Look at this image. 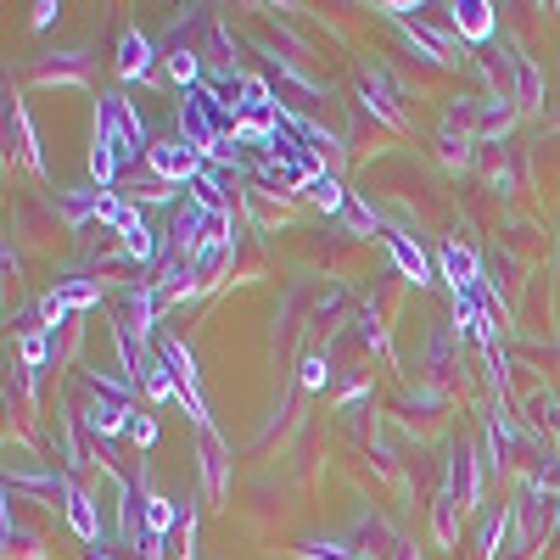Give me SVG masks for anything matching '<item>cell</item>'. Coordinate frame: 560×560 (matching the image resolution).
<instances>
[{"label": "cell", "instance_id": "cell-1", "mask_svg": "<svg viewBox=\"0 0 560 560\" xmlns=\"http://www.w3.org/2000/svg\"><path fill=\"white\" fill-rule=\"evenodd\" d=\"M140 140H147V129H140L135 107L124 96H102V113H96V147H90V174H96L102 191H113V179L124 174V163H135Z\"/></svg>", "mask_w": 560, "mask_h": 560}, {"label": "cell", "instance_id": "cell-2", "mask_svg": "<svg viewBox=\"0 0 560 560\" xmlns=\"http://www.w3.org/2000/svg\"><path fill=\"white\" fill-rule=\"evenodd\" d=\"M147 163H152V174L163 179V185H185V179H202V158L185 147V140H158V147L147 152Z\"/></svg>", "mask_w": 560, "mask_h": 560}, {"label": "cell", "instance_id": "cell-3", "mask_svg": "<svg viewBox=\"0 0 560 560\" xmlns=\"http://www.w3.org/2000/svg\"><path fill=\"white\" fill-rule=\"evenodd\" d=\"M443 275H448L454 298H471L477 292V253L459 242H443Z\"/></svg>", "mask_w": 560, "mask_h": 560}, {"label": "cell", "instance_id": "cell-4", "mask_svg": "<svg viewBox=\"0 0 560 560\" xmlns=\"http://www.w3.org/2000/svg\"><path fill=\"white\" fill-rule=\"evenodd\" d=\"M382 242H387V253H393V264L415 280V287H427L432 280V269H427V253H420L409 236H398V230H382Z\"/></svg>", "mask_w": 560, "mask_h": 560}, {"label": "cell", "instance_id": "cell-5", "mask_svg": "<svg viewBox=\"0 0 560 560\" xmlns=\"http://www.w3.org/2000/svg\"><path fill=\"white\" fill-rule=\"evenodd\" d=\"M118 73L124 79H147L152 73V45H147L140 28H124V39H118Z\"/></svg>", "mask_w": 560, "mask_h": 560}, {"label": "cell", "instance_id": "cell-6", "mask_svg": "<svg viewBox=\"0 0 560 560\" xmlns=\"http://www.w3.org/2000/svg\"><path fill=\"white\" fill-rule=\"evenodd\" d=\"M454 28L465 39H488L493 34V7H488V0H459V7H454Z\"/></svg>", "mask_w": 560, "mask_h": 560}, {"label": "cell", "instance_id": "cell-7", "mask_svg": "<svg viewBox=\"0 0 560 560\" xmlns=\"http://www.w3.org/2000/svg\"><path fill=\"white\" fill-rule=\"evenodd\" d=\"M84 420H90V432H96V438H113V432H124L129 420H135V409H129L124 398H102V404L90 409Z\"/></svg>", "mask_w": 560, "mask_h": 560}, {"label": "cell", "instance_id": "cell-8", "mask_svg": "<svg viewBox=\"0 0 560 560\" xmlns=\"http://www.w3.org/2000/svg\"><path fill=\"white\" fill-rule=\"evenodd\" d=\"M118 236H124V253H129V258H147V264L158 258V230L140 219V213H129V224L118 230Z\"/></svg>", "mask_w": 560, "mask_h": 560}, {"label": "cell", "instance_id": "cell-9", "mask_svg": "<svg viewBox=\"0 0 560 560\" xmlns=\"http://www.w3.org/2000/svg\"><path fill=\"white\" fill-rule=\"evenodd\" d=\"M62 493H68V522H73V533L96 544V538H102V516H96V504H90L79 488H62Z\"/></svg>", "mask_w": 560, "mask_h": 560}, {"label": "cell", "instance_id": "cell-10", "mask_svg": "<svg viewBox=\"0 0 560 560\" xmlns=\"http://www.w3.org/2000/svg\"><path fill=\"white\" fill-rule=\"evenodd\" d=\"M308 197H314V202H319L325 213H337V208H348V197H342V185H337L331 174H314V179H308Z\"/></svg>", "mask_w": 560, "mask_h": 560}, {"label": "cell", "instance_id": "cell-11", "mask_svg": "<svg viewBox=\"0 0 560 560\" xmlns=\"http://www.w3.org/2000/svg\"><path fill=\"white\" fill-rule=\"evenodd\" d=\"M140 516H147V533H152V538H163V533L174 527V504L147 493V504H140Z\"/></svg>", "mask_w": 560, "mask_h": 560}, {"label": "cell", "instance_id": "cell-12", "mask_svg": "<svg viewBox=\"0 0 560 560\" xmlns=\"http://www.w3.org/2000/svg\"><path fill=\"white\" fill-rule=\"evenodd\" d=\"M168 73H174V84H185V90H197L202 57H197V51H174V57H168Z\"/></svg>", "mask_w": 560, "mask_h": 560}, {"label": "cell", "instance_id": "cell-13", "mask_svg": "<svg viewBox=\"0 0 560 560\" xmlns=\"http://www.w3.org/2000/svg\"><path fill=\"white\" fill-rule=\"evenodd\" d=\"M202 471H208V488L224 493V454H219V438H213V432H208V443H202Z\"/></svg>", "mask_w": 560, "mask_h": 560}, {"label": "cell", "instance_id": "cell-14", "mask_svg": "<svg viewBox=\"0 0 560 560\" xmlns=\"http://www.w3.org/2000/svg\"><path fill=\"white\" fill-rule=\"evenodd\" d=\"M359 90H364V102H370V107H376V118H387V124H398V107L387 102V84H382V79H364Z\"/></svg>", "mask_w": 560, "mask_h": 560}, {"label": "cell", "instance_id": "cell-15", "mask_svg": "<svg viewBox=\"0 0 560 560\" xmlns=\"http://www.w3.org/2000/svg\"><path fill=\"white\" fill-rule=\"evenodd\" d=\"M454 493H459V504H471L477 499V477H471V459H454Z\"/></svg>", "mask_w": 560, "mask_h": 560}, {"label": "cell", "instance_id": "cell-16", "mask_svg": "<svg viewBox=\"0 0 560 560\" xmlns=\"http://www.w3.org/2000/svg\"><path fill=\"white\" fill-rule=\"evenodd\" d=\"M129 438H135L140 448H152V443H158V420H152V415H135V420H129Z\"/></svg>", "mask_w": 560, "mask_h": 560}, {"label": "cell", "instance_id": "cell-17", "mask_svg": "<svg viewBox=\"0 0 560 560\" xmlns=\"http://www.w3.org/2000/svg\"><path fill=\"white\" fill-rule=\"evenodd\" d=\"M342 219H348L353 230H376V213H370L364 202H353V197H348V208H342Z\"/></svg>", "mask_w": 560, "mask_h": 560}, {"label": "cell", "instance_id": "cell-18", "mask_svg": "<svg viewBox=\"0 0 560 560\" xmlns=\"http://www.w3.org/2000/svg\"><path fill=\"white\" fill-rule=\"evenodd\" d=\"M23 364H28V370H39V364H45V331L23 337Z\"/></svg>", "mask_w": 560, "mask_h": 560}, {"label": "cell", "instance_id": "cell-19", "mask_svg": "<svg viewBox=\"0 0 560 560\" xmlns=\"http://www.w3.org/2000/svg\"><path fill=\"white\" fill-rule=\"evenodd\" d=\"M303 555L308 560H348V549H337V544H303Z\"/></svg>", "mask_w": 560, "mask_h": 560}, {"label": "cell", "instance_id": "cell-20", "mask_svg": "<svg viewBox=\"0 0 560 560\" xmlns=\"http://www.w3.org/2000/svg\"><path fill=\"white\" fill-rule=\"evenodd\" d=\"M303 387H325V359H308L303 364Z\"/></svg>", "mask_w": 560, "mask_h": 560}, {"label": "cell", "instance_id": "cell-21", "mask_svg": "<svg viewBox=\"0 0 560 560\" xmlns=\"http://www.w3.org/2000/svg\"><path fill=\"white\" fill-rule=\"evenodd\" d=\"M57 23V7H51V0H39V7H34V28H51Z\"/></svg>", "mask_w": 560, "mask_h": 560}, {"label": "cell", "instance_id": "cell-22", "mask_svg": "<svg viewBox=\"0 0 560 560\" xmlns=\"http://www.w3.org/2000/svg\"><path fill=\"white\" fill-rule=\"evenodd\" d=\"M90 560H107V555H102V549H96V555H90Z\"/></svg>", "mask_w": 560, "mask_h": 560}]
</instances>
